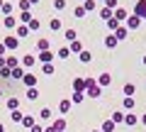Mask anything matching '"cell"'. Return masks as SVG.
Instances as JSON below:
<instances>
[{
  "instance_id": "cell-1",
  "label": "cell",
  "mask_w": 146,
  "mask_h": 132,
  "mask_svg": "<svg viewBox=\"0 0 146 132\" xmlns=\"http://www.w3.org/2000/svg\"><path fill=\"white\" fill-rule=\"evenodd\" d=\"M85 88H88V78H76L73 81V90L76 93H83Z\"/></svg>"
},
{
  "instance_id": "cell-2",
  "label": "cell",
  "mask_w": 146,
  "mask_h": 132,
  "mask_svg": "<svg viewBox=\"0 0 146 132\" xmlns=\"http://www.w3.org/2000/svg\"><path fill=\"white\" fill-rule=\"evenodd\" d=\"M139 25H141V17H136V15L127 17V29H136Z\"/></svg>"
},
{
  "instance_id": "cell-3",
  "label": "cell",
  "mask_w": 146,
  "mask_h": 132,
  "mask_svg": "<svg viewBox=\"0 0 146 132\" xmlns=\"http://www.w3.org/2000/svg\"><path fill=\"white\" fill-rule=\"evenodd\" d=\"M134 15H136V17H144V15H146V0H139V3H136Z\"/></svg>"
},
{
  "instance_id": "cell-4",
  "label": "cell",
  "mask_w": 146,
  "mask_h": 132,
  "mask_svg": "<svg viewBox=\"0 0 146 132\" xmlns=\"http://www.w3.org/2000/svg\"><path fill=\"white\" fill-rule=\"evenodd\" d=\"M110 83H112V76H110V74H100V78H98L100 88H105V86H110Z\"/></svg>"
},
{
  "instance_id": "cell-5",
  "label": "cell",
  "mask_w": 146,
  "mask_h": 132,
  "mask_svg": "<svg viewBox=\"0 0 146 132\" xmlns=\"http://www.w3.org/2000/svg\"><path fill=\"white\" fill-rule=\"evenodd\" d=\"M112 17H115L117 22H124V20H127V10H122V7H115V12H112Z\"/></svg>"
},
{
  "instance_id": "cell-6",
  "label": "cell",
  "mask_w": 146,
  "mask_h": 132,
  "mask_svg": "<svg viewBox=\"0 0 146 132\" xmlns=\"http://www.w3.org/2000/svg\"><path fill=\"white\" fill-rule=\"evenodd\" d=\"M134 93H136V86L134 83H127L124 86V98H134Z\"/></svg>"
},
{
  "instance_id": "cell-7",
  "label": "cell",
  "mask_w": 146,
  "mask_h": 132,
  "mask_svg": "<svg viewBox=\"0 0 146 132\" xmlns=\"http://www.w3.org/2000/svg\"><path fill=\"white\" fill-rule=\"evenodd\" d=\"M105 47H107V49H115V47H117V37H115V34H107V39H105Z\"/></svg>"
},
{
  "instance_id": "cell-8",
  "label": "cell",
  "mask_w": 146,
  "mask_h": 132,
  "mask_svg": "<svg viewBox=\"0 0 146 132\" xmlns=\"http://www.w3.org/2000/svg\"><path fill=\"white\" fill-rule=\"evenodd\" d=\"M83 7H85V12H93L95 7H98V0H85V3H83Z\"/></svg>"
},
{
  "instance_id": "cell-9",
  "label": "cell",
  "mask_w": 146,
  "mask_h": 132,
  "mask_svg": "<svg viewBox=\"0 0 146 132\" xmlns=\"http://www.w3.org/2000/svg\"><path fill=\"white\" fill-rule=\"evenodd\" d=\"M112 34H115L117 39H124V37H127V27H122V25H119V27H117L115 32H112Z\"/></svg>"
},
{
  "instance_id": "cell-10",
  "label": "cell",
  "mask_w": 146,
  "mask_h": 132,
  "mask_svg": "<svg viewBox=\"0 0 146 132\" xmlns=\"http://www.w3.org/2000/svg\"><path fill=\"white\" fill-rule=\"evenodd\" d=\"M51 59H54V54H51V52H42V54H39V61H44V64H49Z\"/></svg>"
},
{
  "instance_id": "cell-11",
  "label": "cell",
  "mask_w": 146,
  "mask_h": 132,
  "mask_svg": "<svg viewBox=\"0 0 146 132\" xmlns=\"http://www.w3.org/2000/svg\"><path fill=\"white\" fill-rule=\"evenodd\" d=\"M117 27H119V22H117L115 17H110V20H107V29H110V32H115Z\"/></svg>"
},
{
  "instance_id": "cell-12",
  "label": "cell",
  "mask_w": 146,
  "mask_h": 132,
  "mask_svg": "<svg viewBox=\"0 0 146 132\" xmlns=\"http://www.w3.org/2000/svg\"><path fill=\"white\" fill-rule=\"evenodd\" d=\"M112 122H115V125H119V122H124V113H119V110H117L115 115H112Z\"/></svg>"
},
{
  "instance_id": "cell-13",
  "label": "cell",
  "mask_w": 146,
  "mask_h": 132,
  "mask_svg": "<svg viewBox=\"0 0 146 132\" xmlns=\"http://www.w3.org/2000/svg\"><path fill=\"white\" fill-rule=\"evenodd\" d=\"M68 49L76 52V54H80V52H83V44H80V42H71V47H68Z\"/></svg>"
},
{
  "instance_id": "cell-14",
  "label": "cell",
  "mask_w": 146,
  "mask_h": 132,
  "mask_svg": "<svg viewBox=\"0 0 146 132\" xmlns=\"http://www.w3.org/2000/svg\"><path fill=\"white\" fill-rule=\"evenodd\" d=\"M54 130H56V132H63V130H66V120H56V122H54Z\"/></svg>"
},
{
  "instance_id": "cell-15",
  "label": "cell",
  "mask_w": 146,
  "mask_h": 132,
  "mask_svg": "<svg viewBox=\"0 0 146 132\" xmlns=\"http://www.w3.org/2000/svg\"><path fill=\"white\" fill-rule=\"evenodd\" d=\"M124 122H127V125H136V115H134V113H129V115H124Z\"/></svg>"
},
{
  "instance_id": "cell-16",
  "label": "cell",
  "mask_w": 146,
  "mask_h": 132,
  "mask_svg": "<svg viewBox=\"0 0 146 132\" xmlns=\"http://www.w3.org/2000/svg\"><path fill=\"white\" fill-rule=\"evenodd\" d=\"M5 47H7V49H15V47H17V39H15V37H7V39H5Z\"/></svg>"
},
{
  "instance_id": "cell-17",
  "label": "cell",
  "mask_w": 146,
  "mask_h": 132,
  "mask_svg": "<svg viewBox=\"0 0 146 132\" xmlns=\"http://www.w3.org/2000/svg\"><path fill=\"white\" fill-rule=\"evenodd\" d=\"M83 98H85V93H73V98H71V101L76 103V105H78V103H83Z\"/></svg>"
},
{
  "instance_id": "cell-18",
  "label": "cell",
  "mask_w": 146,
  "mask_h": 132,
  "mask_svg": "<svg viewBox=\"0 0 146 132\" xmlns=\"http://www.w3.org/2000/svg\"><path fill=\"white\" fill-rule=\"evenodd\" d=\"M22 125H25V127H32V125H34V117L25 115V117H22Z\"/></svg>"
},
{
  "instance_id": "cell-19",
  "label": "cell",
  "mask_w": 146,
  "mask_h": 132,
  "mask_svg": "<svg viewBox=\"0 0 146 132\" xmlns=\"http://www.w3.org/2000/svg\"><path fill=\"white\" fill-rule=\"evenodd\" d=\"M112 130H115V122H112V120H107V122L102 125V132H112Z\"/></svg>"
},
{
  "instance_id": "cell-20",
  "label": "cell",
  "mask_w": 146,
  "mask_h": 132,
  "mask_svg": "<svg viewBox=\"0 0 146 132\" xmlns=\"http://www.w3.org/2000/svg\"><path fill=\"white\" fill-rule=\"evenodd\" d=\"M112 12H115V10H110V7H102V10H100V15H102L105 20H110V17H112Z\"/></svg>"
},
{
  "instance_id": "cell-21",
  "label": "cell",
  "mask_w": 146,
  "mask_h": 132,
  "mask_svg": "<svg viewBox=\"0 0 146 132\" xmlns=\"http://www.w3.org/2000/svg\"><path fill=\"white\" fill-rule=\"evenodd\" d=\"M58 110H61V113H68V110H71V103H68V101H61V105H58Z\"/></svg>"
},
{
  "instance_id": "cell-22",
  "label": "cell",
  "mask_w": 146,
  "mask_h": 132,
  "mask_svg": "<svg viewBox=\"0 0 146 132\" xmlns=\"http://www.w3.org/2000/svg\"><path fill=\"white\" fill-rule=\"evenodd\" d=\"M22 64H25V66H34V56H29V54H27V56L22 59Z\"/></svg>"
},
{
  "instance_id": "cell-23",
  "label": "cell",
  "mask_w": 146,
  "mask_h": 132,
  "mask_svg": "<svg viewBox=\"0 0 146 132\" xmlns=\"http://www.w3.org/2000/svg\"><path fill=\"white\" fill-rule=\"evenodd\" d=\"M73 15H76V17H83V15H85V7H83V5H78L76 10H73Z\"/></svg>"
},
{
  "instance_id": "cell-24",
  "label": "cell",
  "mask_w": 146,
  "mask_h": 132,
  "mask_svg": "<svg viewBox=\"0 0 146 132\" xmlns=\"http://www.w3.org/2000/svg\"><path fill=\"white\" fill-rule=\"evenodd\" d=\"M134 108V98H124V110H131Z\"/></svg>"
},
{
  "instance_id": "cell-25",
  "label": "cell",
  "mask_w": 146,
  "mask_h": 132,
  "mask_svg": "<svg viewBox=\"0 0 146 132\" xmlns=\"http://www.w3.org/2000/svg\"><path fill=\"white\" fill-rule=\"evenodd\" d=\"M54 7H56V10H63V7H66V0H54Z\"/></svg>"
},
{
  "instance_id": "cell-26",
  "label": "cell",
  "mask_w": 146,
  "mask_h": 132,
  "mask_svg": "<svg viewBox=\"0 0 146 132\" xmlns=\"http://www.w3.org/2000/svg\"><path fill=\"white\" fill-rule=\"evenodd\" d=\"M76 37H78V34H76L73 29H68V32H66V39H68V42H76Z\"/></svg>"
},
{
  "instance_id": "cell-27",
  "label": "cell",
  "mask_w": 146,
  "mask_h": 132,
  "mask_svg": "<svg viewBox=\"0 0 146 132\" xmlns=\"http://www.w3.org/2000/svg\"><path fill=\"white\" fill-rule=\"evenodd\" d=\"M49 27H51L54 32H56V29H61V20H51V25H49Z\"/></svg>"
},
{
  "instance_id": "cell-28",
  "label": "cell",
  "mask_w": 146,
  "mask_h": 132,
  "mask_svg": "<svg viewBox=\"0 0 146 132\" xmlns=\"http://www.w3.org/2000/svg\"><path fill=\"white\" fill-rule=\"evenodd\" d=\"M27 27H29V32L32 29H39V20H29V25H27Z\"/></svg>"
},
{
  "instance_id": "cell-29",
  "label": "cell",
  "mask_w": 146,
  "mask_h": 132,
  "mask_svg": "<svg viewBox=\"0 0 146 132\" xmlns=\"http://www.w3.org/2000/svg\"><path fill=\"white\" fill-rule=\"evenodd\" d=\"M80 61L88 64V61H90V52H80Z\"/></svg>"
},
{
  "instance_id": "cell-30",
  "label": "cell",
  "mask_w": 146,
  "mask_h": 132,
  "mask_svg": "<svg viewBox=\"0 0 146 132\" xmlns=\"http://www.w3.org/2000/svg\"><path fill=\"white\" fill-rule=\"evenodd\" d=\"M25 83H27V86H34V83H36V78L29 74V76H25Z\"/></svg>"
},
{
  "instance_id": "cell-31",
  "label": "cell",
  "mask_w": 146,
  "mask_h": 132,
  "mask_svg": "<svg viewBox=\"0 0 146 132\" xmlns=\"http://www.w3.org/2000/svg\"><path fill=\"white\" fill-rule=\"evenodd\" d=\"M105 7H110V10H115V7H117V0H105Z\"/></svg>"
},
{
  "instance_id": "cell-32",
  "label": "cell",
  "mask_w": 146,
  "mask_h": 132,
  "mask_svg": "<svg viewBox=\"0 0 146 132\" xmlns=\"http://www.w3.org/2000/svg\"><path fill=\"white\" fill-rule=\"evenodd\" d=\"M17 34H20V37H27V34H29V27H20V29H17Z\"/></svg>"
},
{
  "instance_id": "cell-33",
  "label": "cell",
  "mask_w": 146,
  "mask_h": 132,
  "mask_svg": "<svg viewBox=\"0 0 146 132\" xmlns=\"http://www.w3.org/2000/svg\"><path fill=\"white\" fill-rule=\"evenodd\" d=\"M68 54H71V49H58V56L61 59H68Z\"/></svg>"
},
{
  "instance_id": "cell-34",
  "label": "cell",
  "mask_w": 146,
  "mask_h": 132,
  "mask_svg": "<svg viewBox=\"0 0 146 132\" xmlns=\"http://www.w3.org/2000/svg\"><path fill=\"white\" fill-rule=\"evenodd\" d=\"M49 117H51V110H49V108H44V110H42V120H49Z\"/></svg>"
},
{
  "instance_id": "cell-35",
  "label": "cell",
  "mask_w": 146,
  "mask_h": 132,
  "mask_svg": "<svg viewBox=\"0 0 146 132\" xmlns=\"http://www.w3.org/2000/svg\"><path fill=\"white\" fill-rule=\"evenodd\" d=\"M22 117H25V115H22V113H17V110L12 113V120H15V122H22Z\"/></svg>"
},
{
  "instance_id": "cell-36",
  "label": "cell",
  "mask_w": 146,
  "mask_h": 132,
  "mask_svg": "<svg viewBox=\"0 0 146 132\" xmlns=\"http://www.w3.org/2000/svg\"><path fill=\"white\" fill-rule=\"evenodd\" d=\"M27 95H29V98H32V101H34V98H36V95H39V90H36V88H29V93H27Z\"/></svg>"
},
{
  "instance_id": "cell-37",
  "label": "cell",
  "mask_w": 146,
  "mask_h": 132,
  "mask_svg": "<svg viewBox=\"0 0 146 132\" xmlns=\"http://www.w3.org/2000/svg\"><path fill=\"white\" fill-rule=\"evenodd\" d=\"M44 74H54V66H51V64H44Z\"/></svg>"
},
{
  "instance_id": "cell-38",
  "label": "cell",
  "mask_w": 146,
  "mask_h": 132,
  "mask_svg": "<svg viewBox=\"0 0 146 132\" xmlns=\"http://www.w3.org/2000/svg\"><path fill=\"white\" fill-rule=\"evenodd\" d=\"M5 64H7V66H17V59H15V56H10V59H7Z\"/></svg>"
},
{
  "instance_id": "cell-39",
  "label": "cell",
  "mask_w": 146,
  "mask_h": 132,
  "mask_svg": "<svg viewBox=\"0 0 146 132\" xmlns=\"http://www.w3.org/2000/svg\"><path fill=\"white\" fill-rule=\"evenodd\" d=\"M12 76L15 78H22V69H12Z\"/></svg>"
},
{
  "instance_id": "cell-40",
  "label": "cell",
  "mask_w": 146,
  "mask_h": 132,
  "mask_svg": "<svg viewBox=\"0 0 146 132\" xmlns=\"http://www.w3.org/2000/svg\"><path fill=\"white\" fill-rule=\"evenodd\" d=\"M3 54H5V44H0V56H3Z\"/></svg>"
},
{
  "instance_id": "cell-41",
  "label": "cell",
  "mask_w": 146,
  "mask_h": 132,
  "mask_svg": "<svg viewBox=\"0 0 146 132\" xmlns=\"http://www.w3.org/2000/svg\"><path fill=\"white\" fill-rule=\"evenodd\" d=\"M141 122H144V125H146V113H144V115H141Z\"/></svg>"
},
{
  "instance_id": "cell-42",
  "label": "cell",
  "mask_w": 146,
  "mask_h": 132,
  "mask_svg": "<svg viewBox=\"0 0 146 132\" xmlns=\"http://www.w3.org/2000/svg\"><path fill=\"white\" fill-rule=\"evenodd\" d=\"M34 3H39V0H29V5H34Z\"/></svg>"
},
{
  "instance_id": "cell-43",
  "label": "cell",
  "mask_w": 146,
  "mask_h": 132,
  "mask_svg": "<svg viewBox=\"0 0 146 132\" xmlns=\"http://www.w3.org/2000/svg\"><path fill=\"white\" fill-rule=\"evenodd\" d=\"M0 132H5V130H3V125H0Z\"/></svg>"
},
{
  "instance_id": "cell-44",
  "label": "cell",
  "mask_w": 146,
  "mask_h": 132,
  "mask_svg": "<svg viewBox=\"0 0 146 132\" xmlns=\"http://www.w3.org/2000/svg\"><path fill=\"white\" fill-rule=\"evenodd\" d=\"M144 66H146V56H144Z\"/></svg>"
},
{
  "instance_id": "cell-45",
  "label": "cell",
  "mask_w": 146,
  "mask_h": 132,
  "mask_svg": "<svg viewBox=\"0 0 146 132\" xmlns=\"http://www.w3.org/2000/svg\"><path fill=\"white\" fill-rule=\"evenodd\" d=\"M93 132H100V130H93Z\"/></svg>"
},
{
  "instance_id": "cell-46",
  "label": "cell",
  "mask_w": 146,
  "mask_h": 132,
  "mask_svg": "<svg viewBox=\"0 0 146 132\" xmlns=\"http://www.w3.org/2000/svg\"><path fill=\"white\" fill-rule=\"evenodd\" d=\"M83 3H85V0H83Z\"/></svg>"
},
{
  "instance_id": "cell-47",
  "label": "cell",
  "mask_w": 146,
  "mask_h": 132,
  "mask_svg": "<svg viewBox=\"0 0 146 132\" xmlns=\"http://www.w3.org/2000/svg\"><path fill=\"white\" fill-rule=\"evenodd\" d=\"M144 17H146V15H144Z\"/></svg>"
}]
</instances>
